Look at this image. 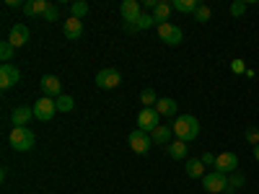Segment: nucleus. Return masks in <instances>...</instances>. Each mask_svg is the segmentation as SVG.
<instances>
[{
  "mask_svg": "<svg viewBox=\"0 0 259 194\" xmlns=\"http://www.w3.org/2000/svg\"><path fill=\"white\" fill-rule=\"evenodd\" d=\"M171 129H174V135H177L182 142H192V140L200 137V122H197V117H192V114L177 117L174 124H171Z\"/></svg>",
  "mask_w": 259,
  "mask_h": 194,
  "instance_id": "obj_1",
  "label": "nucleus"
},
{
  "mask_svg": "<svg viewBox=\"0 0 259 194\" xmlns=\"http://www.w3.org/2000/svg\"><path fill=\"white\" fill-rule=\"evenodd\" d=\"M11 148L13 150H18V153H26V150H31L34 148V129L31 127H13L11 129Z\"/></svg>",
  "mask_w": 259,
  "mask_h": 194,
  "instance_id": "obj_2",
  "label": "nucleus"
},
{
  "mask_svg": "<svg viewBox=\"0 0 259 194\" xmlns=\"http://www.w3.org/2000/svg\"><path fill=\"white\" fill-rule=\"evenodd\" d=\"M156 29H158L161 41H166L168 47H177V44H182V41H184V31H182L177 24H171V21H166V24H158Z\"/></svg>",
  "mask_w": 259,
  "mask_h": 194,
  "instance_id": "obj_3",
  "label": "nucleus"
},
{
  "mask_svg": "<svg viewBox=\"0 0 259 194\" xmlns=\"http://www.w3.org/2000/svg\"><path fill=\"white\" fill-rule=\"evenodd\" d=\"M202 186L210 194H223L228 189V176L221 174V171H212V174H205L202 176Z\"/></svg>",
  "mask_w": 259,
  "mask_h": 194,
  "instance_id": "obj_4",
  "label": "nucleus"
},
{
  "mask_svg": "<svg viewBox=\"0 0 259 194\" xmlns=\"http://www.w3.org/2000/svg\"><path fill=\"white\" fill-rule=\"evenodd\" d=\"M55 114H57V101H55V99L41 96V99L34 104V117H36L39 122H50Z\"/></svg>",
  "mask_w": 259,
  "mask_h": 194,
  "instance_id": "obj_5",
  "label": "nucleus"
},
{
  "mask_svg": "<svg viewBox=\"0 0 259 194\" xmlns=\"http://www.w3.org/2000/svg\"><path fill=\"white\" fill-rule=\"evenodd\" d=\"M119 83H122V75H119V70H114V68H101V70L96 73V85H99V88H104V91L117 88Z\"/></svg>",
  "mask_w": 259,
  "mask_h": 194,
  "instance_id": "obj_6",
  "label": "nucleus"
},
{
  "mask_svg": "<svg viewBox=\"0 0 259 194\" xmlns=\"http://www.w3.org/2000/svg\"><path fill=\"white\" fill-rule=\"evenodd\" d=\"M150 145H153V137L148 132H143V129H133V132H130V148H133L138 156H145L150 150Z\"/></svg>",
  "mask_w": 259,
  "mask_h": 194,
  "instance_id": "obj_7",
  "label": "nucleus"
},
{
  "mask_svg": "<svg viewBox=\"0 0 259 194\" xmlns=\"http://www.w3.org/2000/svg\"><path fill=\"white\" fill-rule=\"evenodd\" d=\"M156 127H161V114L156 109H140V114H138V129H143V132H153Z\"/></svg>",
  "mask_w": 259,
  "mask_h": 194,
  "instance_id": "obj_8",
  "label": "nucleus"
},
{
  "mask_svg": "<svg viewBox=\"0 0 259 194\" xmlns=\"http://www.w3.org/2000/svg\"><path fill=\"white\" fill-rule=\"evenodd\" d=\"M236 168H239V156L236 153H221L218 158H215V171H221V174H226V176L236 174Z\"/></svg>",
  "mask_w": 259,
  "mask_h": 194,
  "instance_id": "obj_9",
  "label": "nucleus"
},
{
  "mask_svg": "<svg viewBox=\"0 0 259 194\" xmlns=\"http://www.w3.org/2000/svg\"><path fill=\"white\" fill-rule=\"evenodd\" d=\"M18 80H21V70L16 68V65H11V62L0 65V88H11V85H16Z\"/></svg>",
  "mask_w": 259,
  "mask_h": 194,
  "instance_id": "obj_10",
  "label": "nucleus"
},
{
  "mask_svg": "<svg viewBox=\"0 0 259 194\" xmlns=\"http://www.w3.org/2000/svg\"><path fill=\"white\" fill-rule=\"evenodd\" d=\"M119 16L127 21V24H138V18L143 16L140 13V3L138 0H124V3L119 6Z\"/></svg>",
  "mask_w": 259,
  "mask_h": 194,
  "instance_id": "obj_11",
  "label": "nucleus"
},
{
  "mask_svg": "<svg viewBox=\"0 0 259 194\" xmlns=\"http://www.w3.org/2000/svg\"><path fill=\"white\" fill-rule=\"evenodd\" d=\"M29 36H31V31H29L26 24H13V26H11V36H8V41H11L13 47H24L26 41H29Z\"/></svg>",
  "mask_w": 259,
  "mask_h": 194,
  "instance_id": "obj_12",
  "label": "nucleus"
},
{
  "mask_svg": "<svg viewBox=\"0 0 259 194\" xmlns=\"http://www.w3.org/2000/svg\"><path fill=\"white\" fill-rule=\"evenodd\" d=\"M60 88H62V83H60L57 75H45V78H41V91H45V96H50V99L57 101V99L62 96Z\"/></svg>",
  "mask_w": 259,
  "mask_h": 194,
  "instance_id": "obj_13",
  "label": "nucleus"
},
{
  "mask_svg": "<svg viewBox=\"0 0 259 194\" xmlns=\"http://www.w3.org/2000/svg\"><path fill=\"white\" fill-rule=\"evenodd\" d=\"M62 34L65 36H68V39H73V41H78L80 36H83V21L80 18H68V21H65V24H62Z\"/></svg>",
  "mask_w": 259,
  "mask_h": 194,
  "instance_id": "obj_14",
  "label": "nucleus"
},
{
  "mask_svg": "<svg viewBox=\"0 0 259 194\" xmlns=\"http://www.w3.org/2000/svg\"><path fill=\"white\" fill-rule=\"evenodd\" d=\"M31 117H34V106H16L13 109V124L16 127H29Z\"/></svg>",
  "mask_w": 259,
  "mask_h": 194,
  "instance_id": "obj_15",
  "label": "nucleus"
},
{
  "mask_svg": "<svg viewBox=\"0 0 259 194\" xmlns=\"http://www.w3.org/2000/svg\"><path fill=\"white\" fill-rule=\"evenodd\" d=\"M153 109L161 114V117H174L179 112V104L174 99H158V104L153 106Z\"/></svg>",
  "mask_w": 259,
  "mask_h": 194,
  "instance_id": "obj_16",
  "label": "nucleus"
},
{
  "mask_svg": "<svg viewBox=\"0 0 259 194\" xmlns=\"http://www.w3.org/2000/svg\"><path fill=\"white\" fill-rule=\"evenodd\" d=\"M171 135H174V129H171V127H166V124L156 127L153 132H150L153 142H158V145H171Z\"/></svg>",
  "mask_w": 259,
  "mask_h": 194,
  "instance_id": "obj_17",
  "label": "nucleus"
},
{
  "mask_svg": "<svg viewBox=\"0 0 259 194\" xmlns=\"http://www.w3.org/2000/svg\"><path fill=\"white\" fill-rule=\"evenodd\" d=\"M187 176H189V179H202V176H205V163H202L200 158L187 161Z\"/></svg>",
  "mask_w": 259,
  "mask_h": 194,
  "instance_id": "obj_18",
  "label": "nucleus"
},
{
  "mask_svg": "<svg viewBox=\"0 0 259 194\" xmlns=\"http://www.w3.org/2000/svg\"><path fill=\"white\" fill-rule=\"evenodd\" d=\"M47 0H29V3L24 6V13L26 16H45V11H47Z\"/></svg>",
  "mask_w": 259,
  "mask_h": 194,
  "instance_id": "obj_19",
  "label": "nucleus"
},
{
  "mask_svg": "<svg viewBox=\"0 0 259 194\" xmlns=\"http://www.w3.org/2000/svg\"><path fill=\"white\" fill-rule=\"evenodd\" d=\"M171 8L179 11V13H194V11L200 8V3H197V0H174Z\"/></svg>",
  "mask_w": 259,
  "mask_h": 194,
  "instance_id": "obj_20",
  "label": "nucleus"
},
{
  "mask_svg": "<svg viewBox=\"0 0 259 194\" xmlns=\"http://www.w3.org/2000/svg\"><path fill=\"white\" fill-rule=\"evenodd\" d=\"M168 156L174 158V161H184V158H187V142H182V140L171 142V145H168Z\"/></svg>",
  "mask_w": 259,
  "mask_h": 194,
  "instance_id": "obj_21",
  "label": "nucleus"
},
{
  "mask_svg": "<svg viewBox=\"0 0 259 194\" xmlns=\"http://www.w3.org/2000/svg\"><path fill=\"white\" fill-rule=\"evenodd\" d=\"M140 104H143V109H153V106L158 104V96L153 88H143L140 91Z\"/></svg>",
  "mask_w": 259,
  "mask_h": 194,
  "instance_id": "obj_22",
  "label": "nucleus"
},
{
  "mask_svg": "<svg viewBox=\"0 0 259 194\" xmlns=\"http://www.w3.org/2000/svg\"><path fill=\"white\" fill-rule=\"evenodd\" d=\"M171 3H158L156 6V11H153V18H156V24H166L168 21V16H171Z\"/></svg>",
  "mask_w": 259,
  "mask_h": 194,
  "instance_id": "obj_23",
  "label": "nucleus"
},
{
  "mask_svg": "<svg viewBox=\"0 0 259 194\" xmlns=\"http://www.w3.org/2000/svg\"><path fill=\"white\" fill-rule=\"evenodd\" d=\"M246 184V176L244 174H239V171H236V174H231L228 176V189H226V194H233V191H239L241 186Z\"/></svg>",
  "mask_w": 259,
  "mask_h": 194,
  "instance_id": "obj_24",
  "label": "nucleus"
},
{
  "mask_svg": "<svg viewBox=\"0 0 259 194\" xmlns=\"http://www.w3.org/2000/svg\"><path fill=\"white\" fill-rule=\"evenodd\" d=\"M70 13H73V18H80L83 21V16L89 13V3H85V0H75V3L70 6Z\"/></svg>",
  "mask_w": 259,
  "mask_h": 194,
  "instance_id": "obj_25",
  "label": "nucleus"
},
{
  "mask_svg": "<svg viewBox=\"0 0 259 194\" xmlns=\"http://www.w3.org/2000/svg\"><path fill=\"white\" fill-rule=\"evenodd\" d=\"M73 106H75V101H73V96H60L57 99V112H73Z\"/></svg>",
  "mask_w": 259,
  "mask_h": 194,
  "instance_id": "obj_26",
  "label": "nucleus"
},
{
  "mask_svg": "<svg viewBox=\"0 0 259 194\" xmlns=\"http://www.w3.org/2000/svg\"><path fill=\"white\" fill-rule=\"evenodd\" d=\"M135 26H138V29H150V26H158V24H156V18L150 16V13H143V16L138 18Z\"/></svg>",
  "mask_w": 259,
  "mask_h": 194,
  "instance_id": "obj_27",
  "label": "nucleus"
},
{
  "mask_svg": "<svg viewBox=\"0 0 259 194\" xmlns=\"http://www.w3.org/2000/svg\"><path fill=\"white\" fill-rule=\"evenodd\" d=\"M244 140H246L249 145H259V129H256V127H246V129H244Z\"/></svg>",
  "mask_w": 259,
  "mask_h": 194,
  "instance_id": "obj_28",
  "label": "nucleus"
},
{
  "mask_svg": "<svg viewBox=\"0 0 259 194\" xmlns=\"http://www.w3.org/2000/svg\"><path fill=\"white\" fill-rule=\"evenodd\" d=\"M13 44H11V41H3V44H0V60H3V62H11V57H13Z\"/></svg>",
  "mask_w": 259,
  "mask_h": 194,
  "instance_id": "obj_29",
  "label": "nucleus"
},
{
  "mask_svg": "<svg viewBox=\"0 0 259 194\" xmlns=\"http://www.w3.org/2000/svg\"><path fill=\"white\" fill-rule=\"evenodd\" d=\"M194 21H197V24H207V21H210V8L200 6L197 11H194Z\"/></svg>",
  "mask_w": 259,
  "mask_h": 194,
  "instance_id": "obj_30",
  "label": "nucleus"
},
{
  "mask_svg": "<svg viewBox=\"0 0 259 194\" xmlns=\"http://www.w3.org/2000/svg\"><path fill=\"white\" fill-rule=\"evenodd\" d=\"M249 8V3H244V0H236V3H231V16H244Z\"/></svg>",
  "mask_w": 259,
  "mask_h": 194,
  "instance_id": "obj_31",
  "label": "nucleus"
},
{
  "mask_svg": "<svg viewBox=\"0 0 259 194\" xmlns=\"http://www.w3.org/2000/svg\"><path fill=\"white\" fill-rule=\"evenodd\" d=\"M57 18H60V8L55 3H50L47 11H45V21H57Z\"/></svg>",
  "mask_w": 259,
  "mask_h": 194,
  "instance_id": "obj_32",
  "label": "nucleus"
},
{
  "mask_svg": "<svg viewBox=\"0 0 259 194\" xmlns=\"http://www.w3.org/2000/svg\"><path fill=\"white\" fill-rule=\"evenodd\" d=\"M231 70H233V73H246L244 60H233V62H231Z\"/></svg>",
  "mask_w": 259,
  "mask_h": 194,
  "instance_id": "obj_33",
  "label": "nucleus"
},
{
  "mask_svg": "<svg viewBox=\"0 0 259 194\" xmlns=\"http://www.w3.org/2000/svg\"><path fill=\"white\" fill-rule=\"evenodd\" d=\"M215 158H218V156H212V153H202V163H205V166H215Z\"/></svg>",
  "mask_w": 259,
  "mask_h": 194,
  "instance_id": "obj_34",
  "label": "nucleus"
},
{
  "mask_svg": "<svg viewBox=\"0 0 259 194\" xmlns=\"http://www.w3.org/2000/svg\"><path fill=\"white\" fill-rule=\"evenodd\" d=\"M143 3H145V8H153V11H156V6H158V0H143Z\"/></svg>",
  "mask_w": 259,
  "mask_h": 194,
  "instance_id": "obj_35",
  "label": "nucleus"
},
{
  "mask_svg": "<svg viewBox=\"0 0 259 194\" xmlns=\"http://www.w3.org/2000/svg\"><path fill=\"white\" fill-rule=\"evenodd\" d=\"M254 158L259 161V145H254Z\"/></svg>",
  "mask_w": 259,
  "mask_h": 194,
  "instance_id": "obj_36",
  "label": "nucleus"
}]
</instances>
